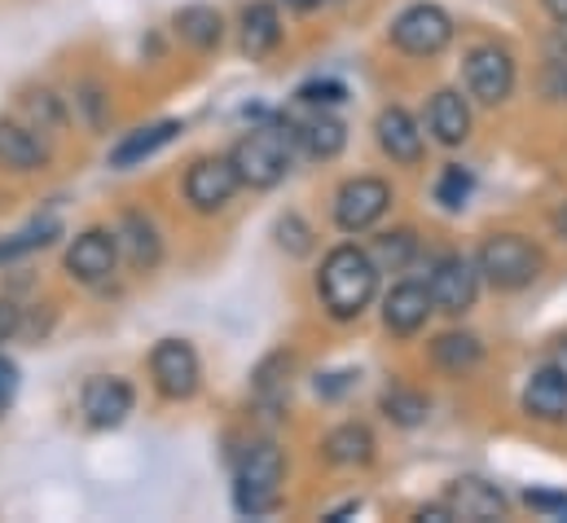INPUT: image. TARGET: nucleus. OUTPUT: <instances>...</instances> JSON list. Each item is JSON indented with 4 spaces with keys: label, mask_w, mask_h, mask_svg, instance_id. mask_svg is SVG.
<instances>
[{
    "label": "nucleus",
    "mask_w": 567,
    "mask_h": 523,
    "mask_svg": "<svg viewBox=\"0 0 567 523\" xmlns=\"http://www.w3.org/2000/svg\"><path fill=\"white\" fill-rule=\"evenodd\" d=\"M282 129L290 132V141H295L308 158H321V163L339 158L343 145H348V129H343V120H339L330 106H303V102H299V115H286Z\"/></svg>",
    "instance_id": "nucleus-12"
},
{
    "label": "nucleus",
    "mask_w": 567,
    "mask_h": 523,
    "mask_svg": "<svg viewBox=\"0 0 567 523\" xmlns=\"http://www.w3.org/2000/svg\"><path fill=\"white\" fill-rule=\"evenodd\" d=\"M379 295V264L365 247L339 243L317 268V299L330 321H357Z\"/></svg>",
    "instance_id": "nucleus-1"
},
{
    "label": "nucleus",
    "mask_w": 567,
    "mask_h": 523,
    "mask_svg": "<svg viewBox=\"0 0 567 523\" xmlns=\"http://www.w3.org/2000/svg\"><path fill=\"white\" fill-rule=\"evenodd\" d=\"M75 102L84 106V115H89V124H93V129H102V124H106L111 98H106V89H102L97 80H84V84H80V98H75Z\"/></svg>",
    "instance_id": "nucleus-33"
},
{
    "label": "nucleus",
    "mask_w": 567,
    "mask_h": 523,
    "mask_svg": "<svg viewBox=\"0 0 567 523\" xmlns=\"http://www.w3.org/2000/svg\"><path fill=\"white\" fill-rule=\"evenodd\" d=\"M426 132L440 141V145H462L471 136V106L457 89H440L426 106Z\"/></svg>",
    "instance_id": "nucleus-23"
},
{
    "label": "nucleus",
    "mask_w": 567,
    "mask_h": 523,
    "mask_svg": "<svg viewBox=\"0 0 567 523\" xmlns=\"http://www.w3.org/2000/svg\"><path fill=\"white\" fill-rule=\"evenodd\" d=\"M453 18H449V9H440V4H410V9H401L396 18H392V44L401 49V53H410V58H440L449 44H453Z\"/></svg>",
    "instance_id": "nucleus-7"
},
{
    "label": "nucleus",
    "mask_w": 567,
    "mask_h": 523,
    "mask_svg": "<svg viewBox=\"0 0 567 523\" xmlns=\"http://www.w3.org/2000/svg\"><path fill=\"white\" fill-rule=\"evenodd\" d=\"M290 132L286 129H256V132H243L229 150V163L238 167V181L243 189H278L286 176H290Z\"/></svg>",
    "instance_id": "nucleus-3"
},
{
    "label": "nucleus",
    "mask_w": 567,
    "mask_h": 523,
    "mask_svg": "<svg viewBox=\"0 0 567 523\" xmlns=\"http://www.w3.org/2000/svg\"><path fill=\"white\" fill-rule=\"evenodd\" d=\"M44 163H49V150H44V141L35 136L31 124L0 120V167L4 172L35 176V172H44Z\"/></svg>",
    "instance_id": "nucleus-20"
},
{
    "label": "nucleus",
    "mask_w": 567,
    "mask_h": 523,
    "mask_svg": "<svg viewBox=\"0 0 567 523\" xmlns=\"http://www.w3.org/2000/svg\"><path fill=\"white\" fill-rule=\"evenodd\" d=\"M480 268L466 256H440V260L426 268V290L435 299V312H449V317H462L475 308L480 299Z\"/></svg>",
    "instance_id": "nucleus-10"
},
{
    "label": "nucleus",
    "mask_w": 567,
    "mask_h": 523,
    "mask_svg": "<svg viewBox=\"0 0 567 523\" xmlns=\"http://www.w3.org/2000/svg\"><path fill=\"white\" fill-rule=\"evenodd\" d=\"M295 102H303V106H343L348 102V89L339 84V80H312V84H303L299 93H295Z\"/></svg>",
    "instance_id": "nucleus-32"
},
{
    "label": "nucleus",
    "mask_w": 567,
    "mask_h": 523,
    "mask_svg": "<svg viewBox=\"0 0 567 523\" xmlns=\"http://www.w3.org/2000/svg\"><path fill=\"white\" fill-rule=\"evenodd\" d=\"M27 330V312L13 299H0V343H13Z\"/></svg>",
    "instance_id": "nucleus-34"
},
{
    "label": "nucleus",
    "mask_w": 567,
    "mask_h": 523,
    "mask_svg": "<svg viewBox=\"0 0 567 523\" xmlns=\"http://www.w3.org/2000/svg\"><path fill=\"white\" fill-rule=\"evenodd\" d=\"M471 172L466 167H457V163H449L444 172H440V181H435V203L444 207V212H462L466 207V198H471Z\"/></svg>",
    "instance_id": "nucleus-29"
},
{
    "label": "nucleus",
    "mask_w": 567,
    "mask_h": 523,
    "mask_svg": "<svg viewBox=\"0 0 567 523\" xmlns=\"http://www.w3.org/2000/svg\"><path fill=\"white\" fill-rule=\"evenodd\" d=\"M379 409L396 427H423L426 413H431V400L423 392H414V388H388L379 396Z\"/></svg>",
    "instance_id": "nucleus-28"
},
{
    "label": "nucleus",
    "mask_w": 567,
    "mask_h": 523,
    "mask_svg": "<svg viewBox=\"0 0 567 523\" xmlns=\"http://www.w3.org/2000/svg\"><path fill=\"white\" fill-rule=\"evenodd\" d=\"M374 431L365 422H339L334 431H326L321 440V458L330 466H370L374 462Z\"/></svg>",
    "instance_id": "nucleus-22"
},
{
    "label": "nucleus",
    "mask_w": 567,
    "mask_h": 523,
    "mask_svg": "<svg viewBox=\"0 0 567 523\" xmlns=\"http://www.w3.org/2000/svg\"><path fill=\"white\" fill-rule=\"evenodd\" d=\"M546 4V13L555 18V22H567V0H542Z\"/></svg>",
    "instance_id": "nucleus-40"
},
{
    "label": "nucleus",
    "mask_w": 567,
    "mask_h": 523,
    "mask_svg": "<svg viewBox=\"0 0 567 523\" xmlns=\"http://www.w3.org/2000/svg\"><path fill=\"white\" fill-rule=\"evenodd\" d=\"M27 115H31V124H40V132H53L66 124V111H62V98L58 93H49V89H40V93H27Z\"/></svg>",
    "instance_id": "nucleus-31"
},
{
    "label": "nucleus",
    "mask_w": 567,
    "mask_h": 523,
    "mask_svg": "<svg viewBox=\"0 0 567 523\" xmlns=\"http://www.w3.org/2000/svg\"><path fill=\"white\" fill-rule=\"evenodd\" d=\"M120 260H124V256H120L115 229L93 225V229H84V234L71 238V247H66V256H62V268H66V277L80 281V286H102V281H111V273H115Z\"/></svg>",
    "instance_id": "nucleus-11"
},
{
    "label": "nucleus",
    "mask_w": 567,
    "mask_h": 523,
    "mask_svg": "<svg viewBox=\"0 0 567 523\" xmlns=\"http://www.w3.org/2000/svg\"><path fill=\"white\" fill-rule=\"evenodd\" d=\"M374 141L379 150L401 163V167H419L426 154V141H423V124L405 111V106H383L379 120H374Z\"/></svg>",
    "instance_id": "nucleus-14"
},
{
    "label": "nucleus",
    "mask_w": 567,
    "mask_h": 523,
    "mask_svg": "<svg viewBox=\"0 0 567 523\" xmlns=\"http://www.w3.org/2000/svg\"><path fill=\"white\" fill-rule=\"evenodd\" d=\"M274 234H278V247H282L286 256H312V229H308V221L303 216H295V212H286L282 221L274 225Z\"/></svg>",
    "instance_id": "nucleus-30"
},
{
    "label": "nucleus",
    "mask_w": 567,
    "mask_h": 523,
    "mask_svg": "<svg viewBox=\"0 0 567 523\" xmlns=\"http://www.w3.org/2000/svg\"><path fill=\"white\" fill-rule=\"evenodd\" d=\"M444 502L457 520H471V523H488V520H502L506 515V498L497 484L488 480H475V475H462L444 489Z\"/></svg>",
    "instance_id": "nucleus-18"
},
{
    "label": "nucleus",
    "mask_w": 567,
    "mask_h": 523,
    "mask_svg": "<svg viewBox=\"0 0 567 523\" xmlns=\"http://www.w3.org/2000/svg\"><path fill=\"white\" fill-rule=\"evenodd\" d=\"M431 312H435V299H431L426 281H396V286L383 295V326H388L396 339L419 335Z\"/></svg>",
    "instance_id": "nucleus-17"
},
{
    "label": "nucleus",
    "mask_w": 567,
    "mask_h": 523,
    "mask_svg": "<svg viewBox=\"0 0 567 523\" xmlns=\"http://www.w3.org/2000/svg\"><path fill=\"white\" fill-rule=\"evenodd\" d=\"M172 31H176V40L185 44V49H194V53H216L220 49V40H225V13L216 9V4H181L176 13H172Z\"/></svg>",
    "instance_id": "nucleus-19"
},
{
    "label": "nucleus",
    "mask_w": 567,
    "mask_h": 523,
    "mask_svg": "<svg viewBox=\"0 0 567 523\" xmlns=\"http://www.w3.org/2000/svg\"><path fill=\"white\" fill-rule=\"evenodd\" d=\"M115 238H120V256L128 260L133 273H154L163 264V234H158L154 216L128 207L120 216V225H115Z\"/></svg>",
    "instance_id": "nucleus-16"
},
{
    "label": "nucleus",
    "mask_w": 567,
    "mask_h": 523,
    "mask_svg": "<svg viewBox=\"0 0 567 523\" xmlns=\"http://www.w3.org/2000/svg\"><path fill=\"white\" fill-rule=\"evenodd\" d=\"M431 361H435L444 375H471V370L484 361V343H480V335H471V330H444V335L431 343Z\"/></svg>",
    "instance_id": "nucleus-25"
},
{
    "label": "nucleus",
    "mask_w": 567,
    "mask_h": 523,
    "mask_svg": "<svg viewBox=\"0 0 567 523\" xmlns=\"http://www.w3.org/2000/svg\"><path fill=\"white\" fill-rule=\"evenodd\" d=\"M150 383L163 400H189L203 388V361L189 339H158L150 348Z\"/></svg>",
    "instance_id": "nucleus-6"
},
{
    "label": "nucleus",
    "mask_w": 567,
    "mask_h": 523,
    "mask_svg": "<svg viewBox=\"0 0 567 523\" xmlns=\"http://www.w3.org/2000/svg\"><path fill=\"white\" fill-rule=\"evenodd\" d=\"M176 132H181L176 120H158V124H145V129L128 132V136L111 150V167H137L145 158H154L167 141H176Z\"/></svg>",
    "instance_id": "nucleus-24"
},
{
    "label": "nucleus",
    "mask_w": 567,
    "mask_h": 523,
    "mask_svg": "<svg viewBox=\"0 0 567 523\" xmlns=\"http://www.w3.org/2000/svg\"><path fill=\"white\" fill-rule=\"evenodd\" d=\"M519 404H524V413L537 418V422H564L567 418V379L555 370V366L537 370V375L524 383Z\"/></svg>",
    "instance_id": "nucleus-21"
},
{
    "label": "nucleus",
    "mask_w": 567,
    "mask_h": 523,
    "mask_svg": "<svg viewBox=\"0 0 567 523\" xmlns=\"http://www.w3.org/2000/svg\"><path fill=\"white\" fill-rule=\"evenodd\" d=\"M282 35H286V27L274 0H251V4H243V13H238V44H243V53H247L251 62L274 58V53L282 49Z\"/></svg>",
    "instance_id": "nucleus-15"
},
{
    "label": "nucleus",
    "mask_w": 567,
    "mask_h": 523,
    "mask_svg": "<svg viewBox=\"0 0 567 523\" xmlns=\"http://www.w3.org/2000/svg\"><path fill=\"white\" fill-rule=\"evenodd\" d=\"M388 207H392V185L383 176H352L334 189L330 216L339 234H365L388 216Z\"/></svg>",
    "instance_id": "nucleus-5"
},
{
    "label": "nucleus",
    "mask_w": 567,
    "mask_h": 523,
    "mask_svg": "<svg viewBox=\"0 0 567 523\" xmlns=\"http://www.w3.org/2000/svg\"><path fill=\"white\" fill-rule=\"evenodd\" d=\"M282 484H286V453L274 440H256L234 475V506L247 520H265L282 506Z\"/></svg>",
    "instance_id": "nucleus-2"
},
{
    "label": "nucleus",
    "mask_w": 567,
    "mask_h": 523,
    "mask_svg": "<svg viewBox=\"0 0 567 523\" xmlns=\"http://www.w3.org/2000/svg\"><path fill=\"white\" fill-rule=\"evenodd\" d=\"M475 268H480L484 286H493L502 295H515V290H528L542 277V252L524 234H488L475 252Z\"/></svg>",
    "instance_id": "nucleus-4"
},
{
    "label": "nucleus",
    "mask_w": 567,
    "mask_h": 523,
    "mask_svg": "<svg viewBox=\"0 0 567 523\" xmlns=\"http://www.w3.org/2000/svg\"><path fill=\"white\" fill-rule=\"evenodd\" d=\"M13 396H18V366L0 352V413L13 404Z\"/></svg>",
    "instance_id": "nucleus-37"
},
{
    "label": "nucleus",
    "mask_w": 567,
    "mask_h": 523,
    "mask_svg": "<svg viewBox=\"0 0 567 523\" xmlns=\"http://www.w3.org/2000/svg\"><path fill=\"white\" fill-rule=\"evenodd\" d=\"M238 189H243V181H238V167L229 163V154H203L185 167V203L198 216H220L238 198Z\"/></svg>",
    "instance_id": "nucleus-8"
},
{
    "label": "nucleus",
    "mask_w": 567,
    "mask_h": 523,
    "mask_svg": "<svg viewBox=\"0 0 567 523\" xmlns=\"http://www.w3.org/2000/svg\"><path fill=\"white\" fill-rule=\"evenodd\" d=\"M462 75H466V93L480 106H506L515 93V80H519L515 58L502 44H475L462 62Z\"/></svg>",
    "instance_id": "nucleus-9"
},
{
    "label": "nucleus",
    "mask_w": 567,
    "mask_h": 523,
    "mask_svg": "<svg viewBox=\"0 0 567 523\" xmlns=\"http://www.w3.org/2000/svg\"><path fill=\"white\" fill-rule=\"evenodd\" d=\"M58 238H62V225H58L53 216H44V221H35V225H27V229L0 238V264H13V260H22V256H31V252H44V247H53Z\"/></svg>",
    "instance_id": "nucleus-26"
},
{
    "label": "nucleus",
    "mask_w": 567,
    "mask_h": 523,
    "mask_svg": "<svg viewBox=\"0 0 567 523\" xmlns=\"http://www.w3.org/2000/svg\"><path fill=\"white\" fill-rule=\"evenodd\" d=\"M80 409H84V422L97 427V431H115L128 422V413L137 409V392L128 379L120 375H97L84 383L80 392Z\"/></svg>",
    "instance_id": "nucleus-13"
},
{
    "label": "nucleus",
    "mask_w": 567,
    "mask_h": 523,
    "mask_svg": "<svg viewBox=\"0 0 567 523\" xmlns=\"http://www.w3.org/2000/svg\"><path fill=\"white\" fill-rule=\"evenodd\" d=\"M550 366H555V370H559V375H564V379H567V339H559V348H555V357H550Z\"/></svg>",
    "instance_id": "nucleus-39"
},
{
    "label": "nucleus",
    "mask_w": 567,
    "mask_h": 523,
    "mask_svg": "<svg viewBox=\"0 0 567 523\" xmlns=\"http://www.w3.org/2000/svg\"><path fill=\"white\" fill-rule=\"evenodd\" d=\"M286 9H295V13H312V9H321V4H330V0H282Z\"/></svg>",
    "instance_id": "nucleus-38"
},
{
    "label": "nucleus",
    "mask_w": 567,
    "mask_h": 523,
    "mask_svg": "<svg viewBox=\"0 0 567 523\" xmlns=\"http://www.w3.org/2000/svg\"><path fill=\"white\" fill-rule=\"evenodd\" d=\"M546 98L550 102H567V58H550V66H546Z\"/></svg>",
    "instance_id": "nucleus-36"
},
{
    "label": "nucleus",
    "mask_w": 567,
    "mask_h": 523,
    "mask_svg": "<svg viewBox=\"0 0 567 523\" xmlns=\"http://www.w3.org/2000/svg\"><path fill=\"white\" fill-rule=\"evenodd\" d=\"M370 256L379 264V273H405L419 256V238H414V229H392V234L374 238Z\"/></svg>",
    "instance_id": "nucleus-27"
},
{
    "label": "nucleus",
    "mask_w": 567,
    "mask_h": 523,
    "mask_svg": "<svg viewBox=\"0 0 567 523\" xmlns=\"http://www.w3.org/2000/svg\"><path fill=\"white\" fill-rule=\"evenodd\" d=\"M524 502L533 506V511H542V515H555V520H567V493H524Z\"/></svg>",
    "instance_id": "nucleus-35"
},
{
    "label": "nucleus",
    "mask_w": 567,
    "mask_h": 523,
    "mask_svg": "<svg viewBox=\"0 0 567 523\" xmlns=\"http://www.w3.org/2000/svg\"><path fill=\"white\" fill-rule=\"evenodd\" d=\"M555 44H559V49L567 53V22H559V31H555Z\"/></svg>",
    "instance_id": "nucleus-41"
}]
</instances>
